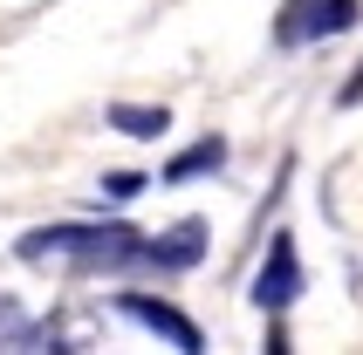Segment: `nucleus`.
Here are the masks:
<instances>
[{
    "label": "nucleus",
    "mask_w": 363,
    "mask_h": 355,
    "mask_svg": "<svg viewBox=\"0 0 363 355\" xmlns=\"http://www.w3.org/2000/svg\"><path fill=\"white\" fill-rule=\"evenodd\" d=\"M14 260L35 274H192L206 260V219H179L172 233H138L123 219H62L14 239Z\"/></svg>",
    "instance_id": "1"
},
{
    "label": "nucleus",
    "mask_w": 363,
    "mask_h": 355,
    "mask_svg": "<svg viewBox=\"0 0 363 355\" xmlns=\"http://www.w3.org/2000/svg\"><path fill=\"white\" fill-rule=\"evenodd\" d=\"M363 21V0H288L281 21H274V41L281 48H308V41H329Z\"/></svg>",
    "instance_id": "2"
},
{
    "label": "nucleus",
    "mask_w": 363,
    "mask_h": 355,
    "mask_svg": "<svg viewBox=\"0 0 363 355\" xmlns=\"http://www.w3.org/2000/svg\"><path fill=\"white\" fill-rule=\"evenodd\" d=\"M308 274H302V253H295V233H267V260L254 274V308L261 315H288L302 301Z\"/></svg>",
    "instance_id": "3"
},
{
    "label": "nucleus",
    "mask_w": 363,
    "mask_h": 355,
    "mask_svg": "<svg viewBox=\"0 0 363 355\" xmlns=\"http://www.w3.org/2000/svg\"><path fill=\"white\" fill-rule=\"evenodd\" d=\"M117 315H123V321H138L144 335L172 342L179 355H199V349H206L199 321H192V315H179V308H172V301H158V294H117Z\"/></svg>",
    "instance_id": "4"
},
{
    "label": "nucleus",
    "mask_w": 363,
    "mask_h": 355,
    "mask_svg": "<svg viewBox=\"0 0 363 355\" xmlns=\"http://www.w3.org/2000/svg\"><path fill=\"white\" fill-rule=\"evenodd\" d=\"M62 328L55 321H35L14 294H0V349H55Z\"/></svg>",
    "instance_id": "5"
},
{
    "label": "nucleus",
    "mask_w": 363,
    "mask_h": 355,
    "mask_svg": "<svg viewBox=\"0 0 363 355\" xmlns=\"http://www.w3.org/2000/svg\"><path fill=\"white\" fill-rule=\"evenodd\" d=\"M103 123H110V130H123V137H138V144H151V137H164V130H172V110H164V103H110V110H103Z\"/></svg>",
    "instance_id": "6"
},
{
    "label": "nucleus",
    "mask_w": 363,
    "mask_h": 355,
    "mask_svg": "<svg viewBox=\"0 0 363 355\" xmlns=\"http://www.w3.org/2000/svg\"><path fill=\"white\" fill-rule=\"evenodd\" d=\"M220 164H226V144L220 137H199L192 151H179V158L158 171V185H192V178H213Z\"/></svg>",
    "instance_id": "7"
},
{
    "label": "nucleus",
    "mask_w": 363,
    "mask_h": 355,
    "mask_svg": "<svg viewBox=\"0 0 363 355\" xmlns=\"http://www.w3.org/2000/svg\"><path fill=\"white\" fill-rule=\"evenodd\" d=\"M144 185H151L144 171H110V178H103V198H110V205H130Z\"/></svg>",
    "instance_id": "8"
},
{
    "label": "nucleus",
    "mask_w": 363,
    "mask_h": 355,
    "mask_svg": "<svg viewBox=\"0 0 363 355\" xmlns=\"http://www.w3.org/2000/svg\"><path fill=\"white\" fill-rule=\"evenodd\" d=\"M336 103H343V110H350V103H363V62H357V76L343 82V96H336Z\"/></svg>",
    "instance_id": "9"
}]
</instances>
